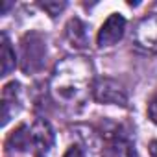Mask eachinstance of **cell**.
I'll return each mask as SVG.
<instances>
[{"label":"cell","mask_w":157,"mask_h":157,"mask_svg":"<svg viewBox=\"0 0 157 157\" xmlns=\"http://www.w3.org/2000/svg\"><path fill=\"white\" fill-rule=\"evenodd\" d=\"M94 67L85 56H67L59 59L50 76L52 98L68 111H80L94 93Z\"/></svg>","instance_id":"6da1fadb"},{"label":"cell","mask_w":157,"mask_h":157,"mask_svg":"<svg viewBox=\"0 0 157 157\" xmlns=\"http://www.w3.org/2000/svg\"><path fill=\"white\" fill-rule=\"evenodd\" d=\"M105 139V157H137L135 139L131 131L124 126H111V129L104 131Z\"/></svg>","instance_id":"7a4b0ae2"},{"label":"cell","mask_w":157,"mask_h":157,"mask_svg":"<svg viewBox=\"0 0 157 157\" xmlns=\"http://www.w3.org/2000/svg\"><path fill=\"white\" fill-rule=\"evenodd\" d=\"M46 57V44L39 33H26L21 41V67L24 72H37L43 68Z\"/></svg>","instance_id":"3957f363"},{"label":"cell","mask_w":157,"mask_h":157,"mask_svg":"<svg viewBox=\"0 0 157 157\" xmlns=\"http://www.w3.org/2000/svg\"><path fill=\"white\" fill-rule=\"evenodd\" d=\"M133 44L144 54H157V13L142 17L133 28Z\"/></svg>","instance_id":"277c9868"},{"label":"cell","mask_w":157,"mask_h":157,"mask_svg":"<svg viewBox=\"0 0 157 157\" xmlns=\"http://www.w3.org/2000/svg\"><path fill=\"white\" fill-rule=\"evenodd\" d=\"M54 142L56 135L50 122L44 118H37L32 124V148L35 151V157H50Z\"/></svg>","instance_id":"5b68a950"},{"label":"cell","mask_w":157,"mask_h":157,"mask_svg":"<svg viewBox=\"0 0 157 157\" xmlns=\"http://www.w3.org/2000/svg\"><path fill=\"white\" fill-rule=\"evenodd\" d=\"M94 100L98 104H115V105H126L128 104V94L118 85V82L111 80V78H100L94 83Z\"/></svg>","instance_id":"8992f818"},{"label":"cell","mask_w":157,"mask_h":157,"mask_svg":"<svg viewBox=\"0 0 157 157\" xmlns=\"http://www.w3.org/2000/svg\"><path fill=\"white\" fill-rule=\"evenodd\" d=\"M124 32H126V19L118 13L109 15L107 21L98 30V35H96L98 48H109V46L117 44L124 37Z\"/></svg>","instance_id":"52a82bcc"},{"label":"cell","mask_w":157,"mask_h":157,"mask_svg":"<svg viewBox=\"0 0 157 157\" xmlns=\"http://www.w3.org/2000/svg\"><path fill=\"white\" fill-rule=\"evenodd\" d=\"M22 109V87L17 82H11L2 91V126H6L19 111Z\"/></svg>","instance_id":"ba28073f"},{"label":"cell","mask_w":157,"mask_h":157,"mask_svg":"<svg viewBox=\"0 0 157 157\" xmlns=\"http://www.w3.org/2000/svg\"><path fill=\"white\" fill-rule=\"evenodd\" d=\"M67 39L76 48L89 46V26L80 19H70L67 24Z\"/></svg>","instance_id":"9c48e42d"},{"label":"cell","mask_w":157,"mask_h":157,"mask_svg":"<svg viewBox=\"0 0 157 157\" xmlns=\"http://www.w3.org/2000/svg\"><path fill=\"white\" fill-rule=\"evenodd\" d=\"M8 146L17 151H26L32 148V128L26 124H21L8 139Z\"/></svg>","instance_id":"30bf717a"},{"label":"cell","mask_w":157,"mask_h":157,"mask_svg":"<svg viewBox=\"0 0 157 157\" xmlns=\"http://www.w3.org/2000/svg\"><path fill=\"white\" fill-rule=\"evenodd\" d=\"M0 61H2V76H8L15 65H17V56H15V50L8 39L6 33H2V44H0Z\"/></svg>","instance_id":"8fae6325"},{"label":"cell","mask_w":157,"mask_h":157,"mask_svg":"<svg viewBox=\"0 0 157 157\" xmlns=\"http://www.w3.org/2000/svg\"><path fill=\"white\" fill-rule=\"evenodd\" d=\"M65 2H41V8L50 15V17H57L63 10H65Z\"/></svg>","instance_id":"7c38bea8"},{"label":"cell","mask_w":157,"mask_h":157,"mask_svg":"<svg viewBox=\"0 0 157 157\" xmlns=\"http://www.w3.org/2000/svg\"><path fill=\"white\" fill-rule=\"evenodd\" d=\"M148 118L157 126V93L150 98L148 102Z\"/></svg>","instance_id":"4fadbf2b"},{"label":"cell","mask_w":157,"mask_h":157,"mask_svg":"<svg viewBox=\"0 0 157 157\" xmlns=\"http://www.w3.org/2000/svg\"><path fill=\"white\" fill-rule=\"evenodd\" d=\"M63 157H87V153L83 151V148H82L80 144H72V146L63 153Z\"/></svg>","instance_id":"5bb4252c"}]
</instances>
